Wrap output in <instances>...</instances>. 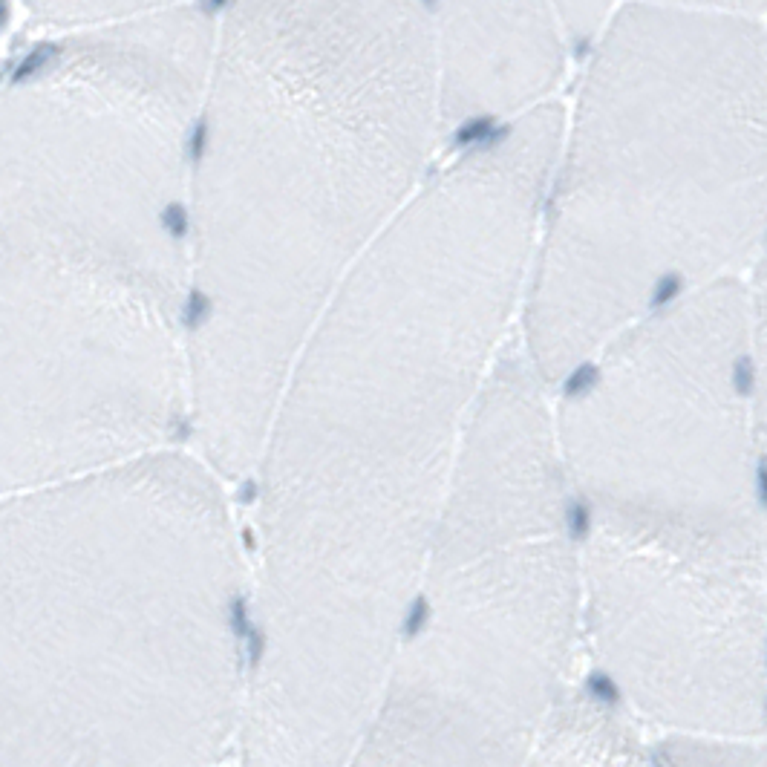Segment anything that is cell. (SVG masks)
Instances as JSON below:
<instances>
[{
  "label": "cell",
  "mask_w": 767,
  "mask_h": 767,
  "mask_svg": "<svg viewBox=\"0 0 767 767\" xmlns=\"http://www.w3.org/2000/svg\"><path fill=\"white\" fill-rule=\"evenodd\" d=\"M560 99L473 133L297 349L246 488L240 765H352L479 404L520 338Z\"/></svg>",
  "instance_id": "obj_1"
},
{
  "label": "cell",
  "mask_w": 767,
  "mask_h": 767,
  "mask_svg": "<svg viewBox=\"0 0 767 767\" xmlns=\"http://www.w3.org/2000/svg\"><path fill=\"white\" fill-rule=\"evenodd\" d=\"M217 9L52 29L0 104V494L191 442V182Z\"/></svg>",
  "instance_id": "obj_2"
},
{
  "label": "cell",
  "mask_w": 767,
  "mask_h": 767,
  "mask_svg": "<svg viewBox=\"0 0 767 767\" xmlns=\"http://www.w3.org/2000/svg\"><path fill=\"white\" fill-rule=\"evenodd\" d=\"M447 139L427 0H225L191 182V445L240 482L297 349Z\"/></svg>",
  "instance_id": "obj_3"
},
{
  "label": "cell",
  "mask_w": 767,
  "mask_h": 767,
  "mask_svg": "<svg viewBox=\"0 0 767 767\" xmlns=\"http://www.w3.org/2000/svg\"><path fill=\"white\" fill-rule=\"evenodd\" d=\"M191 442L6 491L0 767L240 765L254 574Z\"/></svg>",
  "instance_id": "obj_4"
},
{
  "label": "cell",
  "mask_w": 767,
  "mask_h": 767,
  "mask_svg": "<svg viewBox=\"0 0 767 767\" xmlns=\"http://www.w3.org/2000/svg\"><path fill=\"white\" fill-rule=\"evenodd\" d=\"M580 55L520 326L551 390L767 254V18L623 0Z\"/></svg>",
  "instance_id": "obj_5"
},
{
  "label": "cell",
  "mask_w": 767,
  "mask_h": 767,
  "mask_svg": "<svg viewBox=\"0 0 767 767\" xmlns=\"http://www.w3.org/2000/svg\"><path fill=\"white\" fill-rule=\"evenodd\" d=\"M580 502L517 338L479 404L352 765H528L586 672Z\"/></svg>",
  "instance_id": "obj_6"
},
{
  "label": "cell",
  "mask_w": 767,
  "mask_h": 767,
  "mask_svg": "<svg viewBox=\"0 0 767 767\" xmlns=\"http://www.w3.org/2000/svg\"><path fill=\"white\" fill-rule=\"evenodd\" d=\"M583 508L698 528H762L750 280L646 315L554 387Z\"/></svg>",
  "instance_id": "obj_7"
},
{
  "label": "cell",
  "mask_w": 767,
  "mask_h": 767,
  "mask_svg": "<svg viewBox=\"0 0 767 767\" xmlns=\"http://www.w3.org/2000/svg\"><path fill=\"white\" fill-rule=\"evenodd\" d=\"M586 661L658 742L767 733V531L580 505Z\"/></svg>",
  "instance_id": "obj_8"
},
{
  "label": "cell",
  "mask_w": 767,
  "mask_h": 767,
  "mask_svg": "<svg viewBox=\"0 0 767 767\" xmlns=\"http://www.w3.org/2000/svg\"><path fill=\"white\" fill-rule=\"evenodd\" d=\"M447 136L468 139L557 99L571 44L554 0H427Z\"/></svg>",
  "instance_id": "obj_9"
},
{
  "label": "cell",
  "mask_w": 767,
  "mask_h": 767,
  "mask_svg": "<svg viewBox=\"0 0 767 767\" xmlns=\"http://www.w3.org/2000/svg\"><path fill=\"white\" fill-rule=\"evenodd\" d=\"M655 736L589 664L543 724L528 765H646Z\"/></svg>",
  "instance_id": "obj_10"
},
{
  "label": "cell",
  "mask_w": 767,
  "mask_h": 767,
  "mask_svg": "<svg viewBox=\"0 0 767 767\" xmlns=\"http://www.w3.org/2000/svg\"><path fill=\"white\" fill-rule=\"evenodd\" d=\"M26 12L32 21H38L47 29H64V26L101 24L113 18H127L139 12H153L176 6L185 0H24Z\"/></svg>",
  "instance_id": "obj_11"
},
{
  "label": "cell",
  "mask_w": 767,
  "mask_h": 767,
  "mask_svg": "<svg viewBox=\"0 0 767 767\" xmlns=\"http://www.w3.org/2000/svg\"><path fill=\"white\" fill-rule=\"evenodd\" d=\"M753 309V355H756V404H759V447H762V494L767 531V254L750 280Z\"/></svg>",
  "instance_id": "obj_12"
},
{
  "label": "cell",
  "mask_w": 767,
  "mask_h": 767,
  "mask_svg": "<svg viewBox=\"0 0 767 767\" xmlns=\"http://www.w3.org/2000/svg\"><path fill=\"white\" fill-rule=\"evenodd\" d=\"M620 3L623 0H554L571 44H574V52H583L589 47L597 29L612 18V12Z\"/></svg>",
  "instance_id": "obj_13"
},
{
  "label": "cell",
  "mask_w": 767,
  "mask_h": 767,
  "mask_svg": "<svg viewBox=\"0 0 767 767\" xmlns=\"http://www.w3.org/2000/svg\"><path fill=\"white\" fill-rule=\"evenodd\" d=\"M678 3L713 6V9H727V12H742V15L767 18V0H678Z\"/></svg>",
  "instance_id": "obj_14"
},
{
  "label": "cell",
  "mask_w": 767,
  "mask_h": 767,
  "mask_svg": "<svg viewBox=\"0 0 767 767\" xmlns=\"http://www.w3.org/2000/svg\"><path fill=\"white\" fill-rule=\"evenodd\" d=\"M6 3H9V6H12V3H15V0H6Z\"/></svg>",
  "instance_id": "obj_15"
}]
</instances>
